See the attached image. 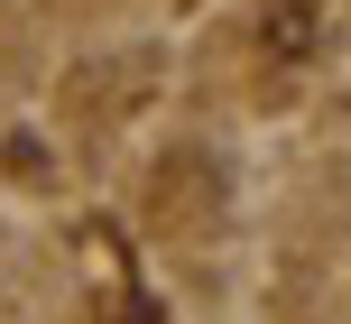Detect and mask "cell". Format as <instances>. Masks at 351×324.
Here are the masks:
<instances>
[{"instance_id":"6da1fadb","label":"cell","mask_w":351,"mask_h":324,"mask_svg":"<svg viewBox=\"0 0 351 324\" xmlns=\"http://www.w3.org/2000/svg\"><path fill=\"white\" fill-rule=\"evenodd\" d=\"M268 47H278V56H305V47H315V10H305V0L268 10Z\"/></svg>"}]
</instances>
